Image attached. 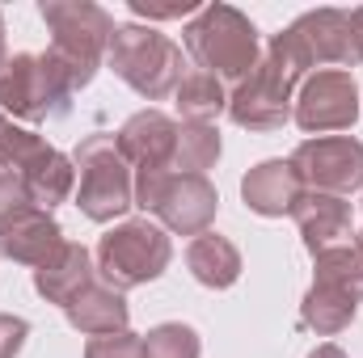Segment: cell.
I'll use <instances>...</instances> for the list:
<instances>
[{
  "label": "cell",
  "instance_id": "cell-24",
  "mask_svg": "<svg viewBox=\"0 0 363 358\" xmlns=\"http://www.w3.org/2000/svg\"><path fill=\"white\" fill-rule=\"evenodd\" d=\"M85 358H148L144 354V337L135 333H106V337H93L85 346Z\"/></svg>",
  "mask_w": 363,
  "mask_h": 358
},
{
  "label": "cell",
  "instance_id": "cell-20",
  "mask_svg": "<svg viewBox=\"0 0 363 358\" xmlns=\"http://www.w3.org/2000/svg\"><path fill=\"white\" fill-rule=\"evenodd\" d=\"M216 161H220V131H216V122H182L178 139H174L169 169L174 173H190V178H203Z\"/></svg>",
  "mask_w": 363,
  "mask_h": 358
},
{
  "label": "cell",
  "instance_id": "cell-8",
  "mask_svg": "<svg viewBox=\"0 0 363 358\" xmlns=\"http://www.w3.org/2000/svg\"><path fill=\"white\" fill-rule=\"evenodd\" d=\"M169 258H174L169 236L148 219L118 224L114 232H106L97 241V270H101L106 287H114V291H131V287L161 278Z\"/></svg>",
  "mask_w": 363,
  "mask_h": 358
},
{
  "label": "cell",
  "instance_id": "cell-6",
  "mask_svg": "<svg viewBox=\"0 0 363 358\" xmlns=\"http://www.w3.org/2000/svg\"><path fill=\"white\" fill-rule=\"evenodd\" d=\"M135 207L161 215L169 232L203 236L207 224L216 219L220 194L207 178H190L174 169H135Z\"/></svg>",
  "mask_w": 363,
  "mask_h": 358
},
{
  "label": "cell",
  "instance_id": "cell-27",
  "mask_svg": "<svg viewBox=\"0 0 363 358\" xmlns=\"http://www.w3.org/2000/svg\"><path fill=\"white\" fill-rule=\"evenodd\" d=\"M131 8H135L140 17H190V13H199L194 0H182V4H148V0H131Z\"/></svg>",
  "mask_w": 363,
  "mask_h": 358
},
{
  "label": "cell",
  "instance_id": "cell-21",
  "mask_svg": "<svg viewBox=\"0 0 363 358\" xmlns=\"http://www.w3.org/2000/svg\"><path fill=\"white\" fill-rule=\"evenodd\" d=\"M178 114L186 122H211V118H220L224 110H228V93L224 85L211 76V72H186L178 85Z\"/></svg>",
  "mask_w": 363,
  "mask_h": 358
},
{
  "label": "cell",
  "instance_id": "cell-14",
  "mask_svg": "<svg viewBox=\"0 0 363 358\" xmlns=\"http://www.w3.org/2000/svg\"><path fill=\"white\" fill-rule=\"evenodd\" d=\"M60 245H64L60 224L51 219V211H38V207L21 211L17 219H9V224L0 228V258L21 262V266L38 270L47 258L60 253Z\"/></svg>",
  "mask_w": 363,
  "mask_h": 358
},
{
  "label": "cell",
  "instance_id": "cell-12",
  "mask_svg": "<svg viewBox=\"0 0 363 358\" xmlns=\"http://www.w3.org/2000/svg\"><path fill=\"white\" fill-rule=\"evenodd\" d=\"M118 152L127 165L135 169H169L174 161V139H178V122L161 110H140L123 122V131L114 135Z\"/></svg>",
  "mask_w": 363,
  "mask_h": 358
},
{
  "label": "cell",
  "instance_id": "cell-10",
  "mask_svg": "<svg viewBox=\"0 0 363 358\" xmlns=\"http://www.w3.org/2000/svg\"><path fill=\"white\" fill-rule=\"evenodd\" d=\"M291 169L317 194H351L363 185V144L351 135L330 139H304L291 152Z\"/></svg>",
  "mask_w": 363,
  "mask_h": 358
},
{
  "label": "cell",
  "instance_id": "cell-5",
  "mask_svg": "<svg viewBox=\"0 0 363 358\" xmlns=\"http://www.w3.org/2000/svg\"><path fill=\"white\" fill-rule=\"evenodd\" d=\"M72 81L55 64L51 51L43 55H13L0 68V114L26 118V122H47L64 118L72 105Z\"/></svg>",
  "mask_w": 363,
  "mask_h": 358
},
{
  "label": "cell",
  "instance_id": "cell-1",
  "mask_svg": "<svg viewBox=\"0 0 363 358\" xmlns=\"http://www.w3.org/2000/svg\"><path fill=\"white\" fill-rule=\"evenodd\" d=\"M313 59L304 51V42L296 38V30L287 25L283 34H274L267 47V59H258V68L228 93V118L245 131H279L291 114V101L300 81L308 76Z\"/></svg>",
  "mask_w": 363,
  "mask_h": 358
},
{
  "label": "cell",
  "instance_id": "cell-3",
  "mask_svg": "<svg viewBox=\"0 0 363 358\" xmlns=\"http://www.w3.org/2000/svg\"><path fill=\"white\" fill-rule=\"evenodd\" d=\"M43 21L51 25V55L68 72L72 89H85L114 38V17L89 0H43Z\"/></svg>",
  "mask_w": 363,
  "mask_h": 358
},
{
  "label": "cell",
  "instance_id": "cell-2",
  "mask_svg": "<svg viewBox=\"0 0 363 358\" xmlns=\"http://www.w3.org/2000/svg\"><path fill=\"white\" fill-rule=\"evenodd\" d=\"M182 42L190 51V59L199 64V72H211L216 81L241 85L258 68V30L233 4H203L186 21Z\"/></svg>",
  "mask_w": 363,
  "mask_h": 358
},
{
  "label": "cell",
  "instance_id": "cell-28",
  "mask_svg": "<svg viewBox=\"0 0 363 358\" xmlns=\"http://www.w3.org/2000/svg\"><path fill=\"white\" fill-rule=\"evenodd\" d=\"M308 358H347V354H342L338 346H317V350H313Z\"/></svg>",
  "mask_w": 363,
  "mask_h": 358
},
{
  "label": "cell",
  "instance_id": "cell-29",
  "mask_svg": "<svg viewBox=\"0 0 363 358\" xmlns=\"http://www.w3.org/2000/svg\"><path fill=\"white\" fill-rule=\"evenodd\" d=\"M9 64V55H4V17H0V68Z\"/></svg>",
  "mask_w": 363,
  "mask_h": 358
},
{
  "label": "cell",
  "instance_id": "cell-17",
  "mask_svg": "<svg viewBox=\"0 0 363 358\" xmlns=\"http://www.w3.org/2000/svg\"><path fill=\"white\" fill-rule=\"evenodd\" d=\"M17 178L26 181V190H30V198H34L38 211H51V207H60V202H68L77 194V169H72V161L64 152H55L51 144H43Z\"/></svg>",
  "mask_w": 363,
  "mask_h": 358
},
{
  "label": "cell",
  "instance_id": "cell-22",
  "mask_svg": "<svg viewBox=\"0 0 363 358\" xmlns=\"http://www.w3.org/2000/svg\"><path fill=\"white\" fill-rule=\"evenodd\" d=\"M144 354L148 358H199V333L182 321L157 325L144 337Z\"/></svg>",
  "mask_w": 363,
  "mask_h": 358
},
{
  "label": "cell",
  "instance_id": "cell-15",
  "mask_svg": "<svg viewBox=\"0 0 363 358\" xmlns=\"http://www.w3.org/2000/svg\"><path fill=\"white\" fill-rule=\"evenodd\" d=\"M300 194H304V181L291 169V161H262L241 181V198L258 215H291Z\"/></svg>",
  "mask_w": 363,
  "mask_h": 358
},
{
  "label": "cell",
  "instance_id": "cell-19",
  "mask_svg": "<svg viewBox=\"0 0 363 358\" xmlns=\"http://www.w3.org/2000/svg\"><path fill=\"white\" fill-rule=\"evenodd\" d=\"M186 266H190V274H194L203 287L224 291V287H233V282L241 278V253H237L233 241H224V236H216V232H203V236L190 241Z\"/></svg>",
  "mask_w": 363,
  "mask_h": 358
},
{
  "label": "cell",
  "instance_id": "cell-18",
  "mask_svg": "<svg viewBox=\"0 0 363 358\" xmlns=\"http://www.w3.org/2000/svg\"><path fill=\"white\" fill-rule=\"evenodd\" d=\"M64 312H68L72 329H81V333H89V337L123 333L127 321H131V308H127L123 291H114V287H85Z\"/></svg>",
  "mask_w": 363,
  "mask_h": 358
},
{
  "label": "cell",
  "instance_id": "cell-25",
  "mask_svg": "<svg viewBox=\"0 0 363 358\" xmlns=\"http://www.w3.org/2000/svg\"><path fill=\"white\" fill-rule=\"evenodd\" d=\"M30 207H34V198H30L26 181L17 178V173H0V228L9 219H17L21 211H30Z\"/></svg>",
  "mask_w": 363,
  "mask_h": 358
},
{
  "label": "cell",
  "instance_id": "cell-23",
  "mask_svg": "<svg viewBox=\"0 0 363 358\" xmlns=\"http://www.w3.org/2000/svg\"><path fill=\"white\" fill-rule=\"evenodd\" d=\"M43 144H47V139H38L34 131L17 127L9 114H0V169H9V173L17 169V173H21V169L30 165V156H34Z\"/></svg>",
  "mask_w": 363,
  "mask_h": 358
},
{
  "label": "cell",
  "instance_id": "cell-9",
  "mask_svg": "<svg viewBox=\"0 0 363 358\" xmlns=\"http://www.w3.org/2000/svg\"><path fill=\"white\" fill-rule=\"evenodd\" d=\"M291 118L300 131H347L355 118H359V89H355V76L342 72V68H321V72H308L296 89L291 101Z\"/></svg>",
  "mask_w": 363,
  "mask_h": 358
},
{
  "label": "cell",
  "instance_id": "cell-13",
  "mask_svg": "<svg viewBox=\"0 0 363 358\" xmlns=\"http://www.w3.org/2000/svg\"><path fill=\"white\" fill-rule=\"evenodd\" d=\"M291 219L304 236V249L317 258L325 249H338L347 245L351 236V202L338 198V194H317V190H304L300 202L291 207Z\"/></svg>",
  "mask_w": 363,
  "mask_h": 358
},
{
  "label": "cell",
  "instance_id": "cell-11",
  "mask_svg": "<svg viewBox=\"0 0 363 358\" xmlns=\"http://www.w3.org/2000/svg\"><path fill=\"white\" fill-rule=\"evenodd\" d=\"M291 30L304 42L313 68L317 64H342V72H347L351 64H363V38H359V25H355V13L317 8V13H304Z\"/></svg>",
  "mask_w": 363,
  "mask_h": 358
},
{
  "label": "cell",
  "instance_id": "cell-30",
  "mask_svg": "<svg viewBox=\"0 0 363 358\" xmlns=\"http://www.w3.org/2000/svg\"><path fill=\"white\" fill-rule=\"evenodd\" d=\"M355 249H359V258H363V232H359V236H355Z\"/></svg>",
  "mask_w": 363,
  "mask_h": 358
},
{
  "label": "cell",
  "instance_id": "cell-7",
  "mask_svg": "<svg viewBox=\"0 0 363 358\" xmlns=\"http://www.w3.org/2000/svg\"><path fill=\"white\" fill-rule=\"evenodd\" d=\"M72 165L81 169V185H77V207L106 224V219H118L127 207H135V178L118 152V139L114 135H89L81 139Z\"/></svg>",
  "mask_w": 363,
  "mask_h": 358
},
{
  "label": "cell",
  "instance_id": "cell-26",
  "mask_svg": "<svg viewBox=\"0 0 363 358\" xmlns=\"http://www.w3.org/2000/svg\"><path fill=\"white\" fill-rule=\"evenodd\" d=\"M26 333L30 325L21 316H0V358H17L26 346Z\"/></svg>",
  "mask_w": 363,
  "mask_h": 358
},
{
  "label": "cell",
  "instance_id": "cell-4",
  "mask_svg": "<svg viewBox=\"0 0 363 358\" xmlns=\"http://www.w3.org/2000/svg\"><path fill=\"white\" fill-rule=\"evenodd\" d=\"M110 72L118 81H127L131 89L148 101H161L182 85V47L174 38L148 30V25H118L110 38Z\"/></svg>",
  "mask_w": 363,
  "mask_h": 358
},
{
  "label": "cell",
  "instance_id": "cell-16",
  "mask_svg": "<svg viewBox=\"0 0 363 358\" xmlns=\"http://www.w3.org/2000/svg\"><path fill=\"white\" fill-rule=\"evenodd\" d=\"M85 287H93V266H89V249H85V245L64 241L55 258H47L43 266L34 270V291H38L47 304L68 308Z\"/></svg>",
  "mask_w": 363,
  "mask_h": 358
}]
</instances>
